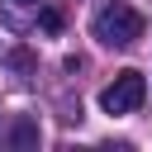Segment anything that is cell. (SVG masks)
<instances>
[{"label": "cell", "mask_w": 152, "mask_h": 152, "mask_svg": "<svg viewBox=\"0 0 152 152\" xmlns=\"http://www.w3.org/2000/svg\"><path fill=\"white\" fill-rule=\"evenodd\" d=\"M38 24H43L48 33H62V14H57V10H38Z\"/></svg>", "instance_id": "4"}, {"label": "cell", "mask_w": 152, "mask_h": 152, "mask_svg": "<svg viewBox=\"0 0 152 152\" xmlns=\"http://www.w3.org/2000/svg\"><path fill=\"white\" fill-rule=\"evenodd\" d=\"M142 100H147V81H142V71H119V76L100 90V109H104V114H133Z\"/></svg>", "instance_id": "2"}, {"label": "cell", "mask_w": 152, "mask_h": 152, "mask_svg": "<svg viewBox=\"0 0 152 152\" xmlns=\"http://www.w3.org/2000/svg\"><path fill=\"white\" fill-rule=\"evenodd\" d=\"M90 33H95L104 48H133V43L142 38V14H138L133 5H124V0H114V5L95 10Z\"/></svg>", "instance_id": "1"}, {"label": "cell", "mask_w": 152, "mask_h": 152, "mask_svg": "<svg viewBox=\"0 0 152 152\" xmlns=\"http://www.w3.org/2000/svg\"><path fill=\"white\" fill-rule=\"evenodd\" d=\"M10 5H38V0H10Z\"/></svg>", "instance_id": "5"}, {"label": "cell", "mask_w": 152, "mask_h": 152, "mask_svg": "<svg viewBox=\"0 0 152 152\" xmlns=\"http://www.w3.org/2000/svg\"><path fill=\"white\" fill-rule=\"evenodd\" d=\"M38 119H14L5 133H0V147H38Z\"/></svg>", "instance_id": "3"}]
</instances>
